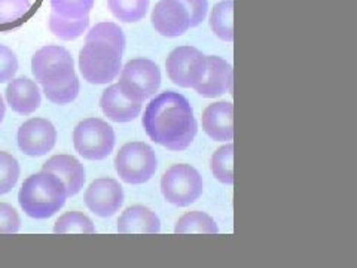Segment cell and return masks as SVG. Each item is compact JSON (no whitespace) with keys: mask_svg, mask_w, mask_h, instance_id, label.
<instances>
[{"mask_svg":"<svg viewBox=\"0 0 357 268\" xmlns=\"http://www.w3.org/2000/svg\"><path fill=\"white\" fill-rule=\"evenodd\" d=\"M122 69V54L106 42H85L79 52V70L94 85L110 84Z\"/></svg>","mask_w":357,"mask_h":268,"instance_id":"obj_3","label":"cell"},{"mask_svg":"<svg viewBox=\"0 0 357 268\" xmlns=\"http://www.w3.org/2000/svg\"><path fill=\"white\" fill-rule=\"evenodd\" d=\"M151 21L164 38H178L191 27L189 14L181 0H160L152 9Z\"/></svg>","mask_w":357,"mask_h":268,"instance_id":"obj_12","label":"cell"},{"mask_svg":"<svg viewBox=\"0 0 357 268\" xmlns=\"http://www.w3.org/2000/svg\"><path fill=\"white\" fill-rule=\"evenodd\" d=\"M42 170L50 172L61 179L66 186L67 198L81 193L85 184V169L79 160L72 155H54L43 164Z\"/></svg>","mask_w":357,"mask_h":268,"instance_id":"obj_16","label":"cell"},{"mask_svg":"<svg viewBox=\"0 0 357 268\" xmlns=\"http://www.w3.org/2000/svg\"><path fill=\"white\" fill-rule=\"evenodd\" d=\"M20 225L18 211L8 203H0V234H15L20 231Z\"/></svg>","mask_w":357,"mask_h":268,"instance_id":"obj_31","label":"cell"},{"mask_svg":"<svg viewBox=\"0 0 357 268\" xmlns=\"http://www.w3.org/2000/svg\"><path fill=\"white\" fill-rule=\"evenodd\" d=\"M17 142L21 152L29 156L47 155L57 142V130L48 119L31 118L20 127Z\"/></svg>","mask_w":357,"mask_h":268,"instance_id":"obj_11","label":"cell"},{"mask_svg":"<svg viewBox=\"0 0 357 268\" xmlns=\"http://www.w3.org/2000/svg\"><path fill=\"white\" fill-rule=\"evenodd\" d=\"M204 189L203 177L188 164H176L161 179V193L169 203L188 207L201 197Z\"/></svg>","mask_w":357,"mask_h":268,"instance_id":"obj_7","label":"cell"},{"mask_svg":"<svg viewBox=\"0 0 357 268\" xmlns=\"http://www.w3.org/2000/svg\"><path fill=\"white\" fill-rule=\"evenodd\" d=\"M89 26V17L64 18L55 13L50 15V30L61 40H75L81 38Z\"/></svg>","mask_w":357,"mask_h":268,"instance_id":"obj_20","label":"cell"},{"mask_svg":"<svg viewBox=\"0 0 357 268\" xmlns=\"http://www.w3.org/2000/svg\"><path fill=\"white\" fill-rule=\"evenodd\" d=\"M29 9V0H0V26L13 24L24 17Z\"/></svg>","mask_w":357,"mask_h":268,"instance_id":"obj_29","label":"cell"},{"mask_svg":"<svg viewBox=\"0 0 357 268\" xmlns=\"http://www.w3.org/2000/svg\"><path fill=\"white\" fill-rule=\"evenodd\" d=\"M210 27L215 35L225 40L234 39V0H222L210 14Z\"/></svg>","mask_w":357,"mask_h":268,"instance_id":"obj_19","label":"cell"},{"mask_svg":"<svg viewBox=\"0 0 357 268\" xmlns=\"http://www.w3.org/2000/svg\"><path fill=\"white\" fill-rule=\"evenodd\" d=\"M211 173L220 184H234V144L228 143L211 156Z\"/></svg>","mask_w":357,"mask_h":268,"instance_id":"obj_24","label":"cell"},{"mask_svg":"<svg viewBox=\"0 0 357 268\" xmlns=\"http://www.w3.org/2000/svg\"><path fill=\"white\" fill-rule=\"evenodd\" d=\"M158 161L149 144L131 142L124 144L116 154L115 169L126 184L142 185L153 177Z\"/></svg>","mask_w":357,"mask_h":268,"instance_id":"obj_6","label":"cell"},{"mask_svg":"<svg viewBox=\"0 0 357 268\" xmlns=\"http://www.w3.org/2000/svg\"><path fill=\"white\" fill-rule=\"evenodd\" d=\"M206 60L207 69L203 80L194 87L195 91L206 98H215L232 91V66L227 60L216 57V55H208Z\"/></svg>","mask_w":357,"mask_h":268,"instance_id":"obj_13","label":"cell"},{"mask_svg":"<svg viewBox=\"0 0 357 268\" xmlns=\"http://www.w3.org/2000/svg\"><path fill=\"white\" fill-rule=\"evenodd\" d=\"M189 14V24L191 27H197L207 17L208 0H181Z\"/></svg>","mask_w":357,"mask_h":268,"instance_id":"obj_32","label":"cell"},{"mask_svg":"<svg viewBox=\"0 0 357 268\" xmlns=\"http://www.w3.org/2000/svg\"><path fill=\"white\" fill-rule=\"evenodd\" d=\"M5 110H6V107H5V103H3V98H2V96H0V122L3 121Z\"/></svg>","mask_w":357,"mask_h":268,"instance_id":"obj_33","label":"cell"},{"mask_svg":"<svg viewBox=\"0 0 357 268\" xmlns=\"http://www.w3.org/2000/svg\"><path fill=\"white\" fill-rule=\"evenodd\" d=\"M203 130L210 139L229 142L234 139V105L218 102L206 107L201 117Z\"/></svg>","mask_w":357,"mask_h":268,"instance_id":"obj_14","label":"cell"},{"mask_svg":"<svg viewBox=\"0 0 357 268\" xmlns=\"http://www.w3.org/2000/svg\"><path fill=\"white\" fill-rule=\"evenodd\" d=\"M17 70L18 60L15 52L5 45H0V84L13 81Z\"/></svg>","mask_w":357,"mask_h":268,"instance_id":"obj_30","label":"cell"},{"mask_svg":"<svg viewBox=\"0 0 357 268\" xmlns=\"http://www.w3.org/2000/svg\"><path fill=\"white\" fill-rule=\"evenodd\" d=\"M110 13L122 22H139L144 18L149 0H107Z\"/></svg>","mask_w":357,"mask_h":268,"instance_id":"obj_22","label":"cell"},{"mask_svg":"<svg viewBox=\"0 0 357 268\" xmlns=\"http://www.w3.org/2000/svg\"><path fill=\"white\" fill-rule=\"evenodd\" d=\"M121 80L136 84L143 93L144 100L155 96L161 85L160 67L148 59H134L128 61L121 72Z\"/></svg>","mask_w":357,"mask_h":268,"instance_id":"obj_15","label":"cell"},{"mask_svg":"<svg viewBox=\"0 0 357 268\" xmlns=\"http://www.w3.org/2000/svg\"><path fill=\"white\" fill-rule=\"evenodd\" d=\"M85 206L100 218H110L122 207L124 191L116 179L100 177L86 188Z\"/></svg>","mask_w":357,"mask_h":268,"instance_id":"obj_10","label":"cell"},{"mask_svg":"<svg viewBox=\"0 0 357 268\" xmlns=\"http://www.w3.org/2000/svg\"><path fill=\"white\" fill-rule=\"evenodd\" d=\"M55 234H94L93 221L81 211H66L54 225Z\"/></svg>","mask_w":357,"mask_h":268,"instance_id":"obj_25","label":"cell"},{"mask_svg":"<svg viewBox=\"0 0 357 268\" xmlns=\"http://www.w3.org/2000/svg\"><path fill=\"white\" fill-rule=\"evenodd\" d=\"M170 81L182 88H194L206 73V55L195 47H178L165 61Z\"/></svg>","mask_w":357,"mask_h":268,"instance_id":"obj_9","label":"cell"},{"mask_svg":"<svg viewBox=\"0 0 357 268\" xmlns=\"http://www.w3.org/2000/svg\"><path fill=\"white\" fill-rule=\"evenodd\" d=\"M106 42L112 45L115 50H118L121 54L126 50V36L122 33V29L115 24V22H98L91 30L88 31L85 38V42Z\"/></svg>","mask_w":357,"mask_h":268,"instance_id":"obj_23","label":"cell"},{"mask_svg":"<svg viewBox=\"0 0 357 268\" xmlns=\"http://www.w3.org/2000/svg\"><path fill=\"white\" fill-rule=\"evenodd\" d=\"M52 13L64 18L88 17L94 6V0H50Z\"/></svg>","mask_w":357,"mask_h":268,"instance_id":"obj_27","label":"cell"},{"mask_svg":"<svg viewBox=\"0 0 357 268\" xmlns=\"http://www.w3.org/2000/svg\"><path fill=\"white\" fill-rule=\"evenodd\" d=\"M160 230V218L144 206H131L122 211L118 219V232L121 234H158Z\"/></svg>","mask_w":357,"mask_h":268,"instance_id":"obj_18","label":"cell"},{"mask_svg":"<svg viewBox=\"0 0 357 268\" xmlns=\"http://www.w3.org/2000/svg\"><path fill=\"white\" fill-rule=\"evenodd\" d=\"M115 140L114 128L100 118H86L73 131L75 149L88 161L106 160L115 148Z\"/></svg>","mask_w":357,"mask_h":268,"instance_id":"obj_5","label":"cell"},{"mask_svg":"<svg viewBox=\"0 0 357 268\" xmlns=\"http://www.w3.org/2000/svg\"><path fill=\"white\" fill-rule=\"evenodd\" d=\"M143 102L144 97L140 88L136 84L121 80L105 89L100 98V107L112 121L130 122L140 115Z\"/></svg>","mask_w":357,"mask_h":268,"instance_id":"obj_8","label":"cell"},{"mask_svg":"<svg viewBox=\"0 0 357 268\" xmlns=\"http://www.w3.org/2000/svg\"><path fill=\"white\" fill-rule=\"evenodd\" d=\"M31 72L38 84L55 88L72 81L76 76L70 52L57 45L43 47L31 59Z\"/></svg>","mask_w":357,"mask_h":268,"instance_id":"obj_4","label":"cell"},{"mask_svg":"<svg viewBox=\"0 0 357 268\" xmlns=\"http://www.w3.org/2000/svg\"><path fill=\"white\" fill-rule=\"evenodd\" d=\"M79 89H81L79 80H77V76H75L72 81H69L64 85L55 87V88L43 87V93L51 103L67 105V103H72L73 100L77 97V94H79Z\"/></svg>","mask_w":357,"mask_h":268,"instance_id":"obj_28","label":"cell"},{"mask_svg":"<svg viewBox=\"0 0 357 268\" xmlns=\"http://www.w3.org/2000/svg\"><path fill=\"white\" fill-rule=\"evenodd\" d=\"M66 200L67 191L61 179L45 170L27 177L18 193L21 209L33 219L54 216L64 206Z\"/></svg>","mask_w":357,"mask_h":268,"instance_id":"obj_2","label":"cell"},{"mask_svg":"<svg viewBox=\"0 0 357 268\" xmlns=\"http://www.w3.org/2000/svg\"><path fill=\"white\" fill-rule=\"evenodd\" d=\"M20 177V164L8 152L0 151V195L8 194L14 189Z\"/></svg>","mask_w":357,"mask_h":268,"instance_id":"obj_26","label":"cell"},{"mask_svg":"<svg viewBox=\"0 0 357 268\" xmlns=\"http://www.w3.org/2000/svg\"><path fill=\"white\" fill-rule=\"evenodd\" d=\"M176 234H218L219 228L215 219L204 211L194 210L183 215L174 227Z\"/></svg>","mask_w":357,"mask_h":268,"instance_id":"obj_21","label":"cell"},{"mask_svg":"<svg viewBox=\"0 0 357 268\" xmlns=\"http://www.w3.org/2000/svg\"><path fill=\"white\" fill-rule=\"evenodd\" d=\"M9 107L20 115H31L40 106V91L38 82L29 77H18L9 81L5 91Z\"/></svg>","mask_w":357,"mask_h":268,"instance_id":"obj_17","label":"cell"},{"mask_svg":"<svg viewBox=\"0 0 357 268\" xmlns=\"http://www.w3.org/2000/svg\"><path fill=\"white\" fill-rule=\"evenodd\" d=\"M143 127L152 142L170 151H185L197 136V119L186 97L165 91L152 98L143 115Z\"/></svg>","mask_w":357,"mask_h":268,"instance_id":"obj_1","label":"cell"}]
</instances>
